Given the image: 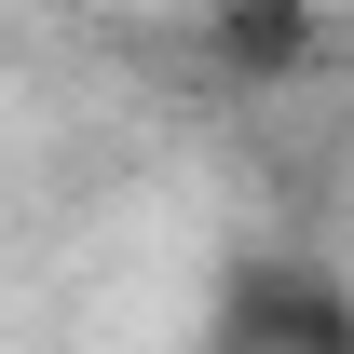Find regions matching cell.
<instances>
[{
  "instance_id": "cell-1",
  "label": "cell",
  "mask_w": 354,
  "mask_h": 354,
  "mask_svg": "<svg viewBox=\"0 0 354 354\" xmlns=\"http://www.w3.org/2000/svg\"><path fill=\"white\" fill-rule=\"evenodd\" d=\"M205 354H354V286L327 259H286V245H245L205 300Z\"/></svg>"
},
{
  "instance_id": "cell-2",
  "label": "cell",
  "mask_w": 354,
  "mask_h": 354,
  "mask_svg": "<svg viewBox=\"0 0 354 354\" xmlns=\"http://www.w3.org/2000/svg\"><path fill=\"white\" fill-rule=\"evenodd\" d=\"M313 55H327V14L313 0H205V68L218 82L272 95V82H300Z\"/></svg>"
}]
</instances>
